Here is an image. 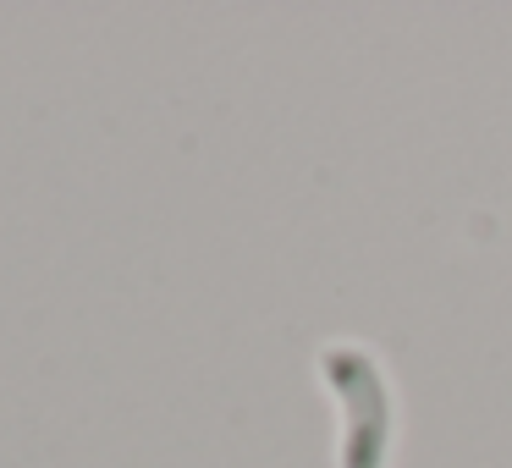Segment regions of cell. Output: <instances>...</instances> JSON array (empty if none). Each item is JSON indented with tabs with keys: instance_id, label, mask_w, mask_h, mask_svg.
<instances>
[{
	"instance_id": "cell-1",
	"label": "cell",
	"mask_w": 512,
	"mask_h": 468,
	"mask_svg": "<svg viewBox=\"0 0 512 468\" xmlns=\"http://www.w3.org/2000/svg\"><path fill=\"white\" fill-rule=\"evenodd\" d=\"M325 386L347 408V435H342V468H386L391 452V397L380 380L375 358L358 347H325L320 353Z\"/></svg>"
}]
</instances>
